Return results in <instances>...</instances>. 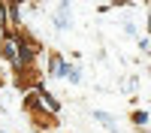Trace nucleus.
Masks as SVG:
<instances>
[{
	"mask_svg": "<svg viewBox=\"0 0 151 133\" xmlns=\"http://www.w3.org/2000/svg\"><path fill=\"white\" fill-rule=\"evenodd\" d=\"M15 40H6V45H3V58H9L12 60V64H15V58H18V52H15Z\"/></svg>",
	"mask_w": 151,
	"mask_h": 133,
	"instance_id": "nucleus-1",
	"label": "nucleus"
}]
</instances>
